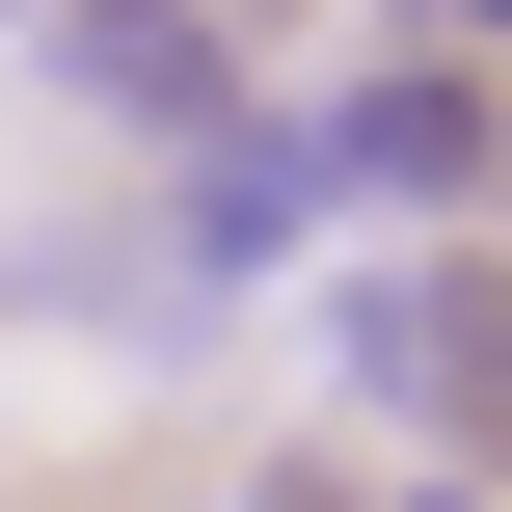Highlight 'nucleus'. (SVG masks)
Masks as SVG:
<instances>
[{"label": "nucleus", "mask_w": 512, "mask_h": 512, "mask_svg": "<svg viewBox=\"0 0 512 512\" xmlns=\"http://www.w3.org/2000/svg\"><path fill=\"white\" fill-rule=\"evenodd\" d=\"M405 54H486V0H405Z\"/></svg>", "instance_id": "4"}, {"label": "nucleus", "mask_w": 512, "mask_h": 512, "mask_svg": "<svg viewBox=\"0 0 512 512\" xmlns=\"http://www.w3.org/2000/svg\"><path fill=\"white\" fill-rule=\"evenodd\" d=\"M270 162H297V216H324V189H378V216H459V189H486V54H378V81L270 108Z\"/></svg>", "instance_id": "1"}, {"label": "nucleus", "mask_w": 512, "mask_h": 512, "mask_svg": "<svg viewBox=\"0 0 512 512\" xmlns=\"http://www.w3.org/2000/svg\"><path fill=\"white\" fill-rule=\"evenodd\" d=\"M405 512H486V459H432V486H405Z\"/></svg>", "instance_id": "6"}, {"label": "nucleus", "mask_w": 512, "mask_h": 512, "mask_svg": "<svg viewBox=\"0 0 512 512\" xmlns=\"http://www.w3.org/2000/svg\"><path fill=\"white\" fill-rule=\"evenodd\" d=\"M54 81H81L108 135H162V162H216V135H243V54H216L189 0H81V27H54Z\"/></svg>", "instance_id": "3"}, {"label": "nucleus", "mask_w": 512, "mask_h": 512, "mask_svg": "<svg viewBox=\"0 0 512 512\" xmlns=\"http://www.w3.org/2000/svg\"><path fill=\"white\" fill-rule=\"evenodd\" d=\"M270 512H351V459H270Z\"/></svg>", "instance_id": "5"}, {"label": "nucleus", "mask_w": 512, "mask_h": 512, "mask_svg": "<svg viewBox=\"0 0 512 512\" xmlns=\"http://www.w3.org/2000/svg\"><path fill=\"white\" fill-rule=\"evenodd\" d=\"M324 378H351V405H405L432 459H486V243L351 270V297H324Z\"/></svg>", "instance_id": "2"}]
</instances>
